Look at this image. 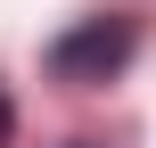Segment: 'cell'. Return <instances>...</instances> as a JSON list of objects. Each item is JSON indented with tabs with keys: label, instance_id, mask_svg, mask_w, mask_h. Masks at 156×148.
<instances>
[{
	"label": "cell",
	"instance_id": "cell-3",
	"mask_svg": "<svg viewBox=\"0 0 156 148\" xmlns=\"http://www.w3.org/2000/svg\"><path fill=\"white\" fill-rule=\"evenodd\" d=\"M66 148H99V140H66Z\"/></svg>",
	"mask_w": 156,
	"mask_h": 148
},
{
	"label": "cell",
	"instance_id": "cell-1",
	"mask_svg": "<svg viewBox=\"0 0 156 148\" xmlns=\"http://www.w3.org/2000/svg\"><path fill=\"white\" fill-rule=\"evenodd\" d=\"M132 49H140V16L107 8V16H82L74 33L49 41V74L74 82V91H90V82H115V74L132 66Z\"/></svg>",
	"mask_w": 156,
	"mask_h": 148
},
{
	"label": "cell",
	"instance_id": "cell-2",
	"mask_svg": "<svg viewBox=\"0 0 156 148\" xmlns=\"http://www.w3.org/2000/svg\"><path fill=\"white\" fill-rule=\"evenodd\" d=\"M8 132H16V107H8V91H0V148H8Z\"/></svg>",
	"mask_w": 156,
	"mask_h": 148
}]
</instances>
